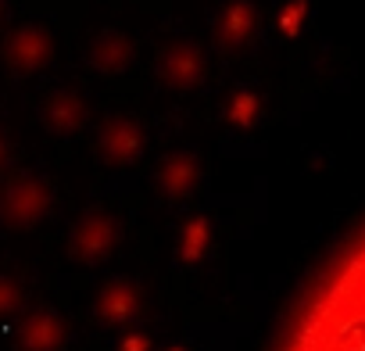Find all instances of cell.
I'll list each match as a JSON object with an SVG mask.
<instances>
[{"mask_svg":"<svg viewBox=\"0 0 365 351\" xmlns=\"http://www.w3.org/2000/svg\"><path fill=\"white\" fill-rule=\"evenodd\" d=\"M279 351H365V233L304 297Z\"/></svg>","mask_w":365,"mask_h":351,"instance_id":"obj_1","label":"cell"}]
</instances>
